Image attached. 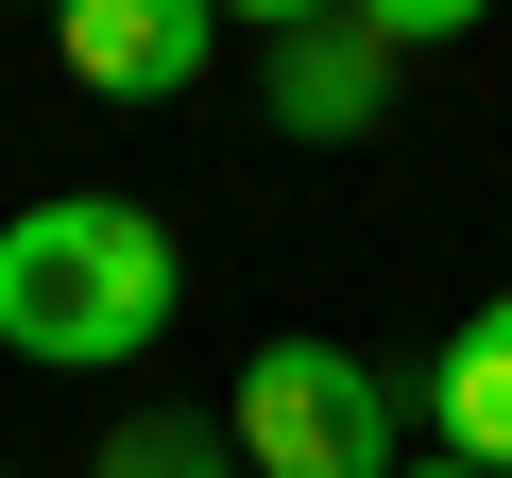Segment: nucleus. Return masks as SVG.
Masks as SVG:
<instances>
[{"mask_svg":"<svg viewBox=\"0 0 512 478\" xmlns=\"http://www.w3.org/2000/svg\"><path fill=\"white\" fill-rule=\"evenodd\" d=\"M188 308V257L171 222L120 205V188H35L18 222H0V342H18L35 376H120L154 359Z\"/></svg>","mask_w":512,"mask_h":478,"instance_id":"nucleus-1","label":"nucleus"},{"mask_svg":"<svg viewBox=\"0 0 512 478\" xmlns=\"http://www.w3.org/2000/svg\"><path fill=\"white\" fill-rule=\"evenodd\" d=\"M222 444H239L256 478H393V376H376L359 342H256Z\"/></svg>","mask_w":512,"mask_h":478,"instance_id":"nucleus-2","label":"nucleus"},{"mask_svg":"<svg viewBox=\"0 0 512 478\" xmlns=\"http://www.w3.org/2000/svg\"><path fill=\"white\" fill-rule=\"evenodd\" d=\"M52 52H69V86H103V103H188L205 52H222V0H69Z\"/></svg>","mask_w":512,"mask_h":478,"instance_id":"nucleus-3","label":"nucleus"},{"mask_svg":"<svg viewBox=\"0 0 512 478\" xmlns=\"http://www.w3.org/2000/svg\"><path fill=\"white\" fill-rule=\"evenodd\" d=\"M256 35H274V137H308V154L376 137V103H393V52H376L359 18H308V0H256Z\"/></svg>","mask_w":512,"mask_h":478,"instance_id":"nucleus-4","label":"nucleus"},{"mask_svg":"<svg viewBox=\"0 0 512 478\" xmlns=\"http://www.w3.org/2000/svg\"><path fill=\"white\" fill-rule=\"evenodd\" d=\"M427 410H444V461H461V478H512V291H478V308H461V342H444Z\"/></svg>","mask_w":512,"mask_h":478,"instance_id":"nucleus-5","label":"nucleus"},{"mask_svg":"<svg viewBox=\"0 0 512 478\" xmlns=\"http://www.w3.org/2000/svg\"><path fill=\"white\" fill-rule=\"evenodd\" d=\"M86 478H239V444H222V427H205V410H120V427H103V461H86Z\"/></svg>","mask_w":512,"mask_h":478,"instance_id":"nucleus-6","label":"nucleus"},{"mask_svg":"<svg viewBox=\"0 0 512 478\" xmlns=\"http://www.w3.org/2000/svg\"><path fill=\"white\" fill-rule=\"evenodd\" d=\"M393 478H461V461H393Z\"/></svg>","mask_w":512,"mask_h":478,"instance_id":"nucleus-7","label":"nucleus"},{"mask_svg":"<svg viewBox=\"0 0 512 478\" xmlns=\"http://www.w3.org/2000/svg\"><path fill=\"white\" fill-rule=\"evenodd\" d=\"M0 478H35V461H0Z\"/></svg>","mask_w":512,"mask_h":478,"instance_id":"nucleus-8","label":"nucleus"}]
</instances>
